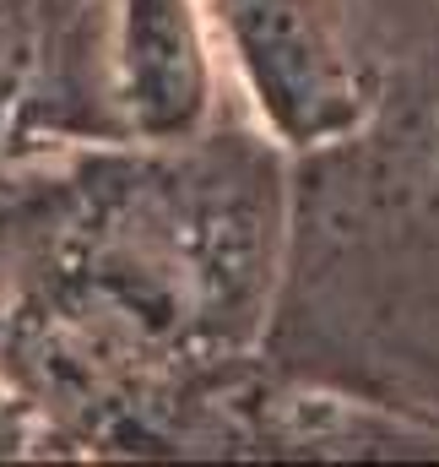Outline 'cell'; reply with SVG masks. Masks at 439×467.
Returning <instances> with one entry per match:
<instances>
[{
	"instance_id": "6da1fadb",
	"label": "cell",
	"mask_w": 439,
	"mask_h": 467,
	"mask_svg": "<svg viewBox=\"0 0 439 467\" xmlns=\"http://www.w3.org/2000/svg\"><path fill=\"white\" fill-rule=\"evenodd\" d=\"M255 104L293 141H326L358 115V77L331 0H218Z\"/></svg>"
},
{
	"instance_id": "7a4b0ae2",
	"label": "cell",
	"mask_w": 439,
	"mask_h": 467,
	"mask_svg": "<svg viewBox=\"0 0 439 467\" xmlns=\"http://www.w3.org/2000/svg\"><path fill=\"white\" fill-rule=\"evenodd\" d=\"M212 66L190 0H119L114 16V99L136 136L168 141L207 115Z\"/></svg>"
},
{
	"instance_id": "3957f363",
	"label": "cell",
	"mask_w": 439,
	"mask_h": 467,
	"mask_svg": "<svg viewBox=\"0 0 439 467\" xmlns=\"http://www.w3.org/2000/svg\"><path fill=\"white\" fill-rule=\"evenodd\" d=\"M22 66H27V27H22V11L0 0V93L22 77Z\"/></svg>"
}]
</instances>
